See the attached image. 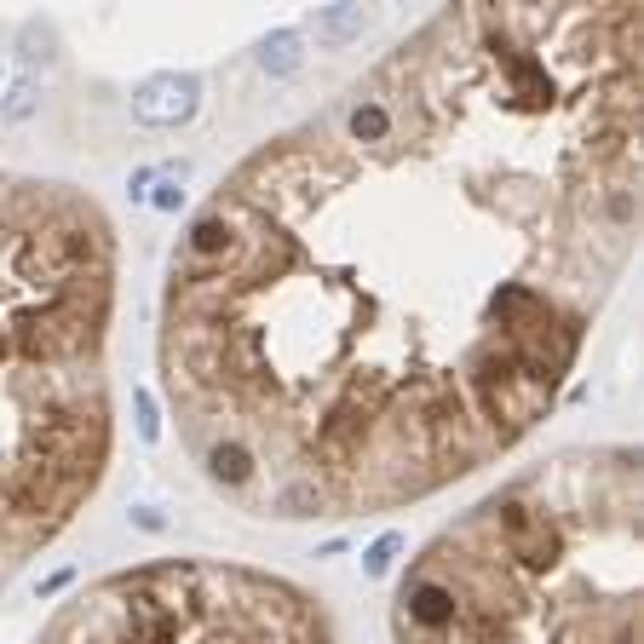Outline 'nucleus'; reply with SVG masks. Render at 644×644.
Instances as JSON below:
<instances>
[{"label": "nucleus", "mask_w": 644, "mask_h": 644, "mask_svg": "<svg viewBox=\"0 0 644 644\" xmlns=\"http://www.w3.org/2000/svg\"><path fill=\"white\" fill-rule=\"evenodd\" d=\"M639 6H443L213 184L156 374L202 483L357 524L512 455L639 253Z\"/></svg>", "instance_id": "nucleus-1"}, {"label": "nucleus", "mask_w": 644, "mask_h": 644, "mask_svg": "<svg viewBox=\"0 0 644 644\" xmlns=\"http://www.w3.org/2000/svg\"><path fill=\"white\" fill-rule=\"evenodd\" d=\"M35 644H340L311 587L236 558H150L58 604Z\"/></svg>", "instance_id": "nucleus-4"}, {"label": "nucleus", "mask_w": 644, "mask_h": 644, "mask_svg": "<svg viewBox=\"0 0 644 644\" xmlns=\"http://www.w3.org/2000/svg\"><path fill=\"white\" fill-rule=\"evenodd\" d=\"M639 449L575 443L409 558L391 644H639Z\"/></svg>", "instance_id": "nucleus-3"}, {"label": "nucleus", "mask_w": 644, "mask_h": 644, "mask_svg": "<svg viewBox=\"0 0 644 644\" xmlns=\"http://www.w3.org/2000/svg\"><path fill=\"white\" fill-rule=\"evenodd\" d=\"M115 225L87 190L0 173V581L110 472Z\"/></svg>", "instance_id": "nucleus-2"}]
</instances>
